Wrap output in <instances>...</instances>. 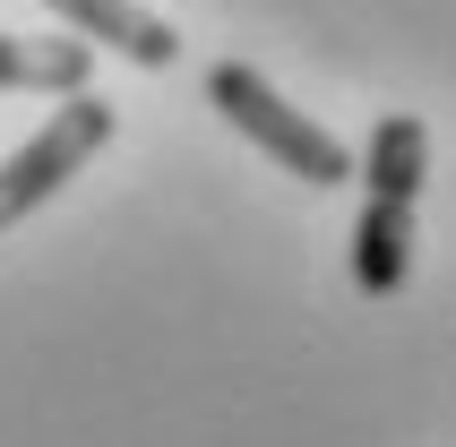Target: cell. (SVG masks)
Instances as JSON below:
<instances>
[{"mask_svg": "<svg viewBox=\"0 0 456 447\" xmlns=\"http://www.w3.org/2000/svg\"><path fill=\"white\" fill-rule=\"evenodd\" d=\"M422 173H431V129L413 121V112H396V121L370 129V155H362V224H354V284L370 301H387L396 284H405Z\"/></svg>", "mask_w": 456, "mask_h": 447, "instance_id": "cell-1", "label": "cell"}, {"mask_svg": "<svg viewBox=\"0 0 456 447\" xmlns=\"http://www.w3.org/2000/svg\"><path fill=\"white\" fill-rule=\"evenodd\" d=\"M207 103H216V112H224V121L241 129L250 147H267L284 173H302L310 190L354 181V155H345V138H328L310 112H293V103H284L258 69H241V61H216V69H207Z\"/></svg>", "mask_w": 456, "mask_h": 447, "instance_id": "cell-2", "label": "cell"}, {"mask_svg": "<svg viewBox=\"0 0 456 447\" xmlns=\"http://www.w3.org/2000/svg\"><path fill=\"white\" fill-rule=\"evenodd\" d=\"M103 147H112V103L103 95H69L26 147L0 155V232H9L18 215H35V207H44L86 155H103Z\"/></svg>", "mask_w": 456, "mask_h": 447, "instance_id": "cell-3", "label": "cell"}, {"mask_svg": "<svg viewBox=\"0 0 456 447\" xmlns=\"http://www.w3.org/2000/svg\"><path fill=\"white\" fill-rule=\"evenodd\" d=\"M44 9H61L86 52L103 44V52H121V61H138V69H173L181 61L173 18H155V9H138V0H44Z\"/></svg>", "mask_w": 456, "mask_h": 447, "instance_id": "cell-4", "label": "cell"}, {"mask_svg": "<svg viewBox=\"0 0 456 447\" xmlns=\"http://www.w3.org/2000/svg\"><path fill=\"white\" fill-rule=\"evenodd\" d=\"M95 52L77 35H0V86H35V95H86Z\"/></svg>", "mask_w": 456, "mask_h": 447, "instance_id": "cell-5", "label": "cell"}]
</instances>
